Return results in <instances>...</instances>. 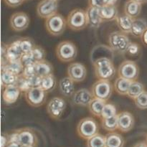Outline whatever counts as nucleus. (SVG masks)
Instances as JSON below:
<instances>
[{
	"label": "nucleus",
	"mask_w": 147,
	"mask_h": 147,
	"mask_svg": "<svg viewBox=\"0 0 147 147\" xmlns=\"http://www.w3.org/2000/svg\"><path fill=\"white\" fill-rule=\"evenodd\" d=\"M113 89V85L110 80H98L90 88L93 97L105 101H107L111 97Z\"/></svg>",
	"instance_id": "obj_7"
},
{
	"label": "nucleus",
	"mask_w": 147,
	"mask_h": 147,
	"mask_svg": "<svg viewBox=\"0 0 147 147\" xmlns=\"http://www.w3.org/2000/svg\"><path fill=\"white\" fill-rule=\"evenodd\" d=\"M88 6L97 8H101L106 5V0H88Z\"/></svg>",
	"instance_id": "obj_45"
},
{
	"label": "nucleus",
	"mask_w": 147,
	"mask_h": 147,
	"mask_svg": "<svg viewBox=\"0 0 147 147\" xmlns=\"http://www.w3.org/2000/svg\"><path fill=\"white\" fill-rule=\"evenodd\" d=\"M100 13L103 22H111L116 20L119 16L116 5H105L100 8Z\"/></svg>",
	"instance_id": "obj_23"
},
{
	"label": "nucleus",
	"mask_w": 147,
	"mask_h": 147,
	"mask_svg": "<svg viewBox=\"0 0 147 147\" xmlns=\"http://www.w3.org/2000/svg\"><path fill=\"white\" fill-rule=\"evenodd\" d=\"M22 75L26 78H30L33 76H35L34 65H32L24 67V69H23V71H22Z\"/></svg>",
	"instance_id": "obj_43"
},
{
	"label": "nucleus",
	"mask_w": 147,
	"mask_h": 147,
	"mask_svg": "<svg viewBox=\"0 0 147 147\" xmlns=\"http://www.w3.org/2000/svg\"><path fill=\"white\" fill-rule=\"evenodd\" d=\"M93 65L96 77L98 80H111L116 76V67L110 57H98L93 62Z\"/></svg>",
	"instance_id": "obj_1"
},
{
	"label": "nucleus",
	"mask_w": 147,
	"mask_h": 147,
	"mask_svg": "<svg viewBox=\"0 0 147 147\" xmlns=\"http://www.w3.org/2000/svg\"><path fill=\"white\" fill-rule=\"evenodd\" d=\"M67 27L73 31L83 30L88 25L87 14L83 9H75L72 10L67 17Z\"/></svg>",
	"instance_id": "obj_3"
},
{
	"label": "nucleus",
	"mask_w": 147,
	"mask_h": 147,
	"mask_svg": "<svg viewBox=\"0 0 147 147\" xmlns=\"http://www.w3.org/2000/svg\"><path fill=\"white\" fill-rule=\"evenodd\" d=\"M75 82L67 76L60 79L59 81V89L63 96L70 98L73 96L75 93Z\"/></svg>",
	"instance_id": "obj_20"
},
{
	"label": "nucleus",
	"mask_w": 147,
	"mask_h": 147,
	"mask_svg": "<svg viewBox=\"0 0 147 147\" xmlns=\"http://www.w3.org/2000/svg\"><path fill=\"white\" fill-rule=\"evenodd\" d=\"M45 26L47 31L51 35L57 37L63 34L65 30L66 26H67V20L62 14L56 13L45 19Z\"/></svg>",
	"instance_id": "obj_6"
},
{
	"label": "nucleus",
	"mask_w": 147,
	"mask_h": 147,
	"mask_svg": "<svg viewBox=\"0 0 147 147\" xmlns=\"http://www.w3.org/2000/svg\"><path fill=\"white\" fill-rule=\"evenodd\" d=\"M22 55L23 53L20 47L18 40H16L11 44L7 45L5 56L1 58V63L5 61L20 60Z\"/></svg>",
	"instance_id": "obj_18"
},
{
	"label": "nucleus",
	"mask_w": 147,
	"mask_h": 147,
	"mask_svg": "<svg viewBox=\"0 0 147 147\" xmlns=\"http://www.w3.org/2000/svg\"><path fill=\"white\" fill-rule=\"evenodd\" d=\"M117 73L119 77L135 81L139 78V67L137 63L133 60H124L119 65Z\"/></svg>",
	"instance_id": "obj_9"
},
{
	"label": "nucleus",
	"mask_w": 147,
	"mask_h": 147,
	"mask_svg": "<svg viewBox=\"0 0 147 147\" xmlns=\"http://www.w3.org/2000/svg\"><path fill=\"white\" fill-rule=\"evenodd\" d=\"M20 60H21L22 63V65H24V67L32 65H34L36 63V61L34 60V57H33L31 53H24V54H23L21 59H20Z\"/></svg>",
	"instance_id": "obj_41"
},
{
	"label": "nucleus",
	"mask_w": 147,
	"mask_h": 147,
	"mask_svg": "<svg viewBox=\"0 0 147 147\" xmlns=\"http://www.w3.org/2000/svg\"><path fill=\"white\" fill-rule=\"evenodd\" d=\"M132 81L121 77H118L113 83L115 91L121 96H127Z\"/></svg>",
	"instance_id": "obj_27"
},
{
	"label": "nucleus",
	"mask_w": 147,
	"mask_h": 147,
	"mask_svg": "<svg viewBox=\"0 0 147 147\" xmlns=\"http://www.w3.org/2000/svg\"><path fill=\"white\" fill-rule=\"evenodd\" d=\"M9 143V134L7 133H2L1 136V147H7Z\"/></svg>",
	"instance_id": "obj_46"
},
{
	"label": "nucleus",
	"mask_w": 147,
	"mask_h": 147,
	"mask_svg": "<svg viewBox=\"0 0 147 147\" xmlns=\"http://www.w3.org/2000/svg\"><path fill=\"white\" fill-rule=\"evenodd\" d=\"M118 129L121 132L127 133L132 130L134 126L135 119L132 113L128 111H122L118 113Z\"/></svg>",
	"instance_id": "obj_15"
},
{
	"label": "nucleus",
	"mask_w": 147,
	"mask_h": 147,
	"mask_svg": "<svg viewBox=\"0 0 147 147\" xmlns=\"http://www.w3.org/2000/svg\"><path fill=\"white\" fill-rule=\"evenodd\" d=\"M56 86H57V80L53 74L42 78L40 88L45 90L47 93H50L54 90Z\"/></svg>",
	"instance_id": "obj_31"
},
{
	"label": "nucleus",
	"mask_w": 147,
	"mask_h": 147,
	"mask_svg": "<svg viewBox=\"0 0 147 147\" xmlns=\"http://www.w3.org/2000/svg\"><path fill=\"white\" fill-rule=\"evenodd\" d=\"M24 65L21 60H13V61H5L1 63V70H7L17 75H21L22 73Z\"/></svg>",
	"instance_id": "obj_29"
},
{
	"label": "nucleus",
	"mask_w": 147,
	"mask_h": 147,
	"mask_svg": "<svg viewBox=\"0 0 147 147\" xmlns=\"http://www.w3.org/2000/svg\"><path fill=\"white\" fill-rule=\"evenodd\" d=\"M17 40H18L19 45L23 54L31 53L36 46L34 40L30 37H22Z\"/></svg>",
	"instance_id": "obj_34"
},
{
	"label": "nucleus",
	"mask_w": 147,
	"mask_h": 147,
	"mask_svg": "<svg viewBox=\"0 0 147 147\" xmlns=\"http://www.w3.org/2000/svg\"><path fill=\"white\" fill-rule=\"evenodd\" d=\"M20 75H17L7 70H1V88L4 89L7 86L17 85Z\"/></svg>",
	"instance_id": "obj_28"
},
{
	"label": "nucleus",
	"mask_w": 147,
	"mask_h": 147,
	"mask_svg": "<svg viewBox=\"0 0 147 147\" xmlns=\"http://www.w3.org/2000/svg\"><path fill=\"white\" fill-rule=\"evenodd\" d=\"M55 53L60 61L63 63H69L76 58L78 55V49L73 42L65 40L60 42L57 45Z\"/></svg>",
	"instance_id": "obj_5"
},
{
	"label": "nucleus",
	"mask_w": 147,
	"mask_h": 147,
	"mask_svg": "<svg viewBox=\"0 0 147 147\" xmlns=\"http://www.w3.org/2000/svg\"><path fill=\"white\" fill-rule=\"evenodd\" d=\"M19 136V144L22 146H37L38 139L35 131L31 128H22L17 129Z\"/></svg>",
	"instance_id": "obj_14"
},
{
	"label": "nucleus",
	"mask_w": 147,
	"mask_h": 147,
	"mask_svg": "<svg viewBox=\"0 0 147 147\" xmlns=\"http://www.w3.org/2000/svg\"><path fill=\"white\" fill-rule=\"evenodd\" d=\"M146 142L147 143V135H146Z\"/></svg>",
	"instance_id": "obj_52"
},
{
	"label": "nucleus",
	"mask_w": 147,
	"mask_h": 147,
	"mask_svg": "<svg viewBox=\"0 0 147 147\" xmlns=\"http://www.w3.org/2000/svg\"><path fill=\"white\" fill-rule=\"evenodd\" d=\"M117 114V109H116V106L111 103H106L103 108L100 119L112 117V116H116Z\"/></svg>",
	"instance_id": "obj_36"
},
{
	"label": "nucleus",
	"mask_w": 147,
	"mask_h": 147,
	"mask_svg": "<svg viewBox=\"0 0 147 147\" xmlns=\"http://www.w3.org/2000/svg\"><path fill=\"white\" fill-rule=\"evenodd\" d=\"M22 146V145H21ZM22 147H37V146H22Z\"/></svg>",
	"instance_id": "obj_51"
},
{
	"label": "nucleus",
	"mask_w": 147,
	"mask_h": 147,
	"mask_svg": "<svg viewBox=\"0 0 147 147\" xmlns=\"http://www.w3.org/2000/svg\"><path fill=\"white\" fill-rule=\"evenodd\" d=\"M134 20V19L131 18L127 14L123 13V14H119V16L116 18V22L120 31L129 34H130L131 31Z\"/></svg>",
	"instance_id": "obj_22"
},
{
	"label": "nucleus",
	"mask_w": 147,
	"mask_h": 147,
	"mask_svg": "<svg viewBox=\"0 0 147 147\" xmlns=\"http://www.w3.org/2000/svg\"><path fill=\"white\" fill-rule=\"evenodd\" d=\"M25 1H27V0H25Z\"/></svg>",
	"instance_id": "obj_54"
},
{
	"label": "nucleus",
	"mask_w": 147,
	"mask_h": 147,
	"mask_svg": "<svg viewBox=\"0 0 147 147\" xmlns=\"http://www.w3.org/2000/svg\"><path fill=\"white\" fill-rule=\"evenodd\" d=\"M108 42L110 48L120 54L126 53L128 47L131 43L128 34L121 31H114L110 33Z\"/></svg>",
	"instance_id": "obj_2"
},
{
	"label": "nucleus",
	"mask_w": 147,
	"mask_h": 147,
	"mask_svg": "<svg viewBox=\"0 0 147 147\" xmlns=\"http://www.w3.org/2000/svg\"><path fill=\"white\" fill-rule=\"evenodd\" d=\"M29 80V83H30V88H37V87H40V83H41V80L42 78L38 76H33L32 77L27 78Z\"/></svg>",
	"instance_id": "obj_42"
},
{
	"label": "nucleus",
	"mask_w": 147,
	"mask_h": 147,
	"mask_svg": "<svg viewBox=\"0 0 147 147\" xmlns=\"http://www.w3.org/2000/svg\"><path fill=\"white\" fill-rule=\"evenodd\" d=\"M6 5L11 8H15L22 5L25 1V0H3Z\"/></svg>",
	"instance_id": "obj_44"
},
{
	"label": "nucleus",
	"mask_w": 147,
	"mask_h": 147,
	"mask_svg": "<svg viewBox=\"0 0 147 147\" xmlns=\"http://www.w3.org/2000/svg\"><path fill=\"white\" fill-rule=\"evenodd\" d=\"M7 147H22V146L17 143H9Z\"/></svg>",
	"instance_id": "obj_49"
},
{
	"label": "nucleus",
	"mask_w": 147,
	"mask_h": 147,
	"mask_svg": "<svg viewBox=\"0 0 147 147\" xmlns=\"http://www.w3.org/2000/svg\"><path fill=\"white\" fill-rule=\"evenodd\" d=\"M86 147H106V137L100 134H97L87 139Z\"/></svg>",
	"instance_id": "obj_35"
},
{
	"label": "nucleus",
	"mask_w": 147,
	"mask_h": 147,
	"mask_svg": "<svg viewBox=\"0 0 147 147\" xmlns=\"http://www.w3.org/2000/svg\"><path fill=\"white\" fill-rule=\"evenodd\" d=\"M67 73V76L75 83H80L86 78L87 69L83 63L75 62L69 65Z\"/></svg>",
	"instance_id": "obj_13"
},
{
	"label": "nucleus",
	"mask_w": 147,
	"mask_h": 147,
	"mask_svg": "<svg viewBox=\"0 0 147 147\" xmlns=\"http://www.w3.org/2000/svg\"><path fill=\"white\" fill-rule=\"evenodd\" d=\"M142 4L134 0H127L125 2L123 11L126 14L133 19L139 17L142 12Z\"/></svg>",
	"instance_id": "obj_21"
},
{
	"label": "nucleus",
	"mask_w": 147,
	"mask_h": 147,
	"mask_svg": "<svg viewBox=\"0 0 147 147\" xmlns=\"http://www.w3.org/2000/svg\"><path fill=\"white\" fill-rule=\"evenodd\" d=\"M140 52V45L136 42H131L129 47H128L126 53H127L128 55H129L132 56V57H136V56L139 55Z\"/></svg>",
	"instance_id": "obj_40"
},
{
	"label": "nucleus",
	"mask_w": 147,
	"mask_h": 147,
	"mask_svg": "<svg viewBox=\"0 0 147 147\" xmlns=\"http://www.w3.org/2000/svg\"><path fill=\"white\" fill-rule=\"evenodd\" d=\"M133 147H147V143L146 142H139L135 144Z\"/></svg>",
	"instance_id": "obj_48"
},
{
	"label": "nucleus",
	"mask_w": 147,
	"mask_h": 147,
	"mask_svg": "<svg viewBox=\"0 0 147 147\" xmlns=\"http://www.w3.org/2000/svg\"><path fill=\"white\" fill-rule=\"evenodd\" d=\"M147 30V22L145 19L137 18L134 20L131 31L130 34L135 37H142L144 32Z\"/></svg>",
	"instance_id": "obj_26"
},
{
	"label": "nucleus",
	"mask_w": 147,
	"mask_h": 147,
	"mask_svg": "<svg viewBox=\"0 0 147 147\" xmlns=\"http://www.w3.org/2000/svg\"><path fill=\"white\" fill-rule=\"evenodd\" d=\"M105 137H106V147L124 146V138L117 132H109L105 136Z\"/></svg>",
	"instance_id": "obj_25"
},
{
	"label": "nucleus",
	"mask_w": 147,
	"mask_h": 147,
	"mask_svg": "<svg viewBox=\"0 0 147 147\" xmlns=\"http://www.w3.org/2000/svg\"><path fill=\"white\" fill-rule=\"evenodd\" d=\"M134 103L136 107L141 110L147 109V91H144L141 95L134 99Z\"/></svg>",
	"instance_id": "obj_37"
},
{
	"label": "nucleus",
	"mask_w": 147,
	"mask_h": 147,
	"mask_svg": "<svg viewBox=\"0 0 147 147\" xmlns=\"http://www.w3.org/2000/svg\"><path fill=\"white\" fill-rule=\"evenodd\" d=\"M34 60L37 62L41 61V60H45L46 57V52L44 48L38 45H36L31 52Z\"/></svg>",
	"instance_id": "obj_38"
},
{
	"label": "nucleus",
	"mask_w": 147,
	"mask_h": 147,
	"mask_svg": "<svg viewBox=\"0 0 147 147\" xmlns=\"http://www.w3.org/2000/svg\"><path fill=\"white\" fill-rule=\"evenodd\" d=\"M17 86H18L19 88L21 90L22 92H26L27 90H28L29 89H30V83H29L28 78L24 76H23L22 75H20L19 76L18 81L17 83Z\"/></svg>",
	"instance_id": "obj_39"
},
{
	"label": "nucleus",
	"mask_w": 147,
	"mask_h": 147,
	"mask_svg": "<svg viewBox=\"0 0 147 147\" xmlns=\"http://www.w3.org/2000/svg\"><path fill=\"white\" fill-rule=\"evenodd\" d=\"M47 93L40 87L32 88L24 93V98L30 106L40 107L45 104L47 100Z\"/></svg>",
	"instance_id": "obj_8"
},
{
	"label": "nucleus",
	"mask_w": 147,
	"mask_h": 147,
	"mask_svg": "<svg viewBox=\"0 0 147 147\" xmlns=\"http://www.w3.org/2000/svg\"><path fill=\"white\" fill-rule=\"evenodd\" d=\"M106 103V101L105 100L93 98V100L90 101V104L88 106L89 111L93 116L98 118H101L102 112H103V108Z\"/></svg>",
	"instance_id": "obj_30"
},
{
	"label": "nucleus",
	"mask_w": 147,
	"mask_h": 147,
	"mask_svg": "<svg viewBox=\"0 0 147 147\" xmlns=\"http://www.w3.org/2000/svg\"><path fill=\"white\" fill-rule=\"evenodd\" d=\"M93 96L91 90L86 88H81L76 90L72 96V100L73 104L82 107L88 106L90 101L93 100Z\"/></svg>",
	"instance_id": "obj_16"
},
{
	"label": "nucleus",
	"mask_w": 147,
	"mask_h": 147,
	"mask_svg": "<svg viewBox=\"0 0 147 147\" xmlns=\"http://www.w3.org/2000/svg\"><path fill=\"white\" fill-rule=\"evenodd\" d=\"M77 134L83 139H88L99 133V125L97 121L92 117L82 119L77 125Z\"/></svg>",
	"instance_id": "obj_4"
},
{
	"label": "nucleus",
	"mask_w": 147,
	"mask_h": 147,
	"mask_svg": "<svg viewBox=\"0 0 147 147\" xmlns=\"http://www.w3.org/2000/svg\"><path fill=\"white\" fill-rule=\"evenodd\" d=\"M35 75L42 78L49 75L53 74V66L47 60H41L34 64Z\"/></svg>",
	"instance_id": "obj_24"
},
{
	"label": "nucleus",
	"mask_w": 147,
	"mask_h": 147,
	"mask_svg": "<svg viewBox=\"0 0 147 147\" xmlns=\"http://www.w3.org/2000/svg\"><path fill=\"white\" fill-rule=\"evenodd\" d=\"M56 1H60V0H56Z\"/></svg>",
	"instance_id": "obj_53"
},
{
	"label": "nucleus",
	"mask_w": 147,
	"mask_h": 147,
	"mask_svg": "<svg viewBox=\"0 0 147 147\" xmlns=\"http://www.w3.org/2000/svg\"><path fill=\"white\" fill-rule=\"evenodd\" d=\"M58 7V1L41 0L37 6V14L41 18L47 19L57 13Z\"/></svg>",
	"instance_id": "obj_11"
},
{
	"label": "nucleus",
	"mask_w": 147,
	"mask_h": 147,
	"mask_svg": "<svg viewBox=\"0 0 147 147\" xmlns=\"http://www.w3.org/2000/svg\"><path fill=\"white\" fill-rule=\"evenodd\" d=\"M30 20L29 16L23 11L15 12L11 16L9 24L11 28L15 32H22L25 30L30 24Z\"/></svg>",
	"instance_id": "obj_12"
},
{
	"label": "nucleus",
	"mask_w": 147,
	"mask_h": 147,
	"mask_svg": "<svg viewBox=\"0 0 147 147\" xmlns=\"http://www.w3.org/2000/svg\"><path fill=\"white\" fill-rule=\"evenodd\" d=\"M86 11L87 14L88 25L92 28H98L100 24L103 22V19L100 16V8L88 6Z\"/></svg>",
	"instance_id": "obj_19"
},
{
	"label": "nucleus",
	"mask_w": 147,
	"mask_h": 147,
	"mask_svg": "<svg viewBox=\"0 0 147 147\" xmlns=\"http://www.w3.org/2000/svg\"><path fill=\"white\" fill-rule=\"evenodd\" d=\"M101 126L102 128L106 131H115L116 129H118L117 115L115 116H112V117L101 119Z\"/></svg>",
	"instance_id": "obj_33"
},
{
	"label": "nucleus",
	"mask_w": 147,
	"mask_h": 147,
	"mask_svg": "<svg viewBox=\"0 0 147 147\" xmlns=\"http://www.w3.org/2000/svg\"><path fill=\"white\" fill-rule=\"evenodd\" d=\"M144 91H145V86H144V84H142L140 82H138L137 80H135V81H132L131 83L127 96L134 100Z\"/></svg>",
	"instance_id": "obj_32"
},
{
	"label": "nucleus",
	"mask_w": 147,
	"mask_h": 147,
	"mask_svg": "<svg viewBox=\"0 0 147 147\" xmlns=\"http://www.w3.org/2000/svg\"><path fill=\"white\" fill-rule=\"evenodd\" d=\"M66 102L63 98L54 97L47 105V112L53 119L58 120L63 116L66 109Z\"/></svg>",
	"instance_id": "obj_10"
},
{
	"label": "nucleus",
	"mask_w": 147,
	"mask_h": 147,
	"mask_svg": "<svg viewBox=\"0 0 147 147\" xmlns=\"http://www.w3.org/2000/svg\"><path fill=\"white\" fill-rule=\"evenodd\" d=\"M141 39H142V42L144 43V45L147 46V30L144 32V33L143 35L142 36Z\"/></svg>",
	"instance_id": "obj_47"
},
{
	"label": "nucleus",
	"mask_w": 147,
	"mask_h": 147,
	"mask_svg": "<svg viewBox=\"0 0 147 147\" xmlns=\"http://www.w3.org/2000/svg\"><path fill=\"white\" fill-rule=\"evenodd\" d=\"M134 1H137V2L140 3V4H144L147 3V0H134Z\"/></svg>",
	"instance_id": "obj_50"
},
{
	"label": "nucleus",
	"mask_w": 147,
	"mask_h": 147,
	"mask_svg": "<svg viewBox=\"0 0 147 147\" xmlns=\"http://www.w3.org/2000/svg\"><path fill=\"white\" fill-rule=\"evenodd\" d=\"M21 92L17 85L4 88L2 91V100L4 104L11 105L15 103L19 99Z\"/></svg>",
	"instance_id": "obj_17"
}]
</instances>
